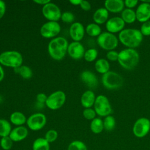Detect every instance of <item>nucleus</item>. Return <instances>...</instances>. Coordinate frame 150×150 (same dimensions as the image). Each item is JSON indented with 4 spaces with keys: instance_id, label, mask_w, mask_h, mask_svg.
I'll list each match as a JSON object with an SVG mask.
<instances>
[{
    "instance_id": "37998d69",
    "label": "nucleus",
    "mask_w": 150,
    "mask_h": 150,
    "mask_svg": "<svg viewBox=\"0 0 150 150\" xmlns=\"http://www.w3.org/2000/svg\"><path fill=\"white\" fill-rule=\"evenodd\" d=\"M33 2L36 3V4H40V5H43L50 2V0H34Z\"/></svg>"
},
{
    "instance_id": "a878e982",
    "label": "nucleus",
    "mask_w": 150,
    "mask_h": 150,
    "mask_svg": "<svg viewBox=\"0 0 150 150\" xmlns=\"http://www.w3.org/2000/svg\"><path fill=\"white\" fill-rule=\"evenodd\" d=\"M103 121L100 118H95L90 123V129L94 134L101 133L104 129Z\"/></svg>"
},
{
    "instance_id": "5701e85b",
    "label": "nucleus",
    "mask_w": 150,
    "mask_h": 150,
    "mask_svg": "<svg viewBox=\"0 0 150 150\" xmlns=\"http://www.w3.org/2000/svg\"><path fill=\"white\" fill-rule=\"evenodd\" d=\"M10 121L12 124L16 126H22L26 122V118L25 115L19 111H15L11 114L10 116Z\"/></svg>"
},
{
    "instance_id": "c9c22d12",
    "label": "nucleus",
    "mask_w": 150,
    "mask_h": 150,
    "mask_svg": "<svg viewBox=\"0 0 150 150\" xmlns=\"http://www.w3.org/2000/svg\"><path fill=\"white\" fill-rule=\"evenodd\" d=\"M139 30L143 36H150V21L142 23Z\"/></svg>"
},
{
    "instance_id": "39448f33",
    "label": "nucleus",
    "mask_w": 150,
    "mask_h": 150,
    "mask_svg": "<svg viewBox=\"0 0 150 150\" xmlns=\"http://www.w3.org/2000/svg\"><path fill=\"white\" fill-rule=\"evenodd\" d=\"M101 82L103 86L108 90H116L123 85L124 80L122 76L118 73L109 71L103 74Z\"/></svg>"
},
{
    "instance_id": "7ed1b4c3",
    "label": "nucleus",
    "mask_w": 150,
    "mask_h": 150,
    "mask_svg": "<svg viewBox=\"0 0 150 150\" xmlns=\"http://www.w3.org/2000/svg\"><path fill=\"white\" fill-rule=\"evenodd\" d=\"M68 46V42L64 38H54L48 45L49 54L53 59L60 60L65 56Z\"/></svg>"
},
{
    "instance_id": "7c9ffc66",
    "label": "nucleus",
    "mask_w": 150,
    "mask_h": 150,
    "mask_svg": "<svg viewBox=\"0 0 150 150\" xmlns=\"http://www.w3.org/2000/svg\"><path fill=\"white\" fill-rule=\"evenodd\" d=\"M67 150H87V147L83 141L75 140L69 144Z\"/></svg>"
},
{
    "instance_id": "f03ea898",
    "label": "nucleus",
    "mask_w": 150,
    "mask_h": 150,
    "mask_svg": "<svg viewBox=\"0 0 150 150\" xmlns=\"http://www.w3.org/2000/svg\"><path fill=\"white\" fill-rule=\"evenodd\" d=\"M139 54L135 49L126 48L118 52V62L124 69L131 70L138 64Z\"/></svg>"
},
{
    "instance_id": "2f4dec72",
    "label": "nucleus",
    "mask_w": 150,
    "mask_h": 150,
    "mask_svg": "<svg viewBox=\"0 0 150 150\" xmlns=\"http://www.w3.org/2000/svg\"><path fill=\"white\" fill-rule=\"evenodd\" d=\"M98 56V52L94 48H91L85 52L84 58L88 62H93L96 59Z\"/></svg>"
},
{
    "instance_id": "393cba45",
    "label": "nucleus",
    "mask_w": 150,
    "mask_h": 150,
    "mask_svg": "<svg viewBox=\"0 0 150 150\" xmlns=\"http://www.w3.org/2000/svg\"><path fill=\"white\" fill-rule=\"evenodd\" d=\"M32 150H50V144L44 138H38L33 142Z\"/></svg>"
},
{
    "instance_id": "f8f14e48",
    "label": "nucleus",
    "mask_w": 150,
    "mask_h": 150,
    "mask_svg": "<svg viewBox=\"0 0 150 150\" xmlns=\"http://www.w3.org/2000/svg\"><path fill=\"white\" fill-rule=\"evenodd\" d=\"M60 26L54 21H49L42 25L40 33L45 38H50L56 36L60 32Z\"/></svg>"
},
{
    "instance_id": "a18cd8bd",
    "label": "nucleus",
    "mask_w": 150,
    "mask_h": 150,
    "mask_svg": "<svg viewBox=\"0 0 150 150\" xmlns=\"http://www.w3.org/2000/svg\"><path fill=\"white\" fill-rule=\"evenodd\" d=\"M81 1V0H70V2L74 5H80Z\"/></svg>"
},
{
    "instance_id": "473e14b6",
    "label": "nucleus",
    "mask_w": 150,
    "mask_h": 150,
    "mask_svg": "<svg viewBox=\"0 0 150 150\" xmlns=\"http://www.w3.org/2000/svg\"><path fill=\"white\" fill-rule=\"evenodd\" d=\"M13 142L9 136L2 137L0 140V146L4 150H10L12 148Z\"/></svg>"
},
{
    "instance_id": "1a4fd4ad",
    "label": "nucleus",
    "mask_w": 150,
    "mask_h": 150,
    "mask_svg": "<svg viewBox=\"0 0 150 150\" xmlns=\"http://www.w3.org/2000/svg\"><path fill=\"white\" fill-rule=\"evenodd\" d=\"M66 95L62 91H56L47 97L46 101V106L53 110L60 108L64 103Z\"/></svg>"
},
{
    "instance_id": "79ce46f5",
    "label": "nucleus",
    "mask_w": 150,
    "mask_h": 150,
    "mask_svg": "<svg viewBox=\"0 0 150 150\" xmlns=\"http://www.w3.org/2000/svg\"><path fill=\"white\" fill-rule=\"evenodd\" d=\"M5 11H6L5 3L4 1L0 0V19L4 16L5 13Z\"/></svg>"
},
{
    "instance_id": "f704fd0d",
    "label": "nucleus",
    "mask_w": 150,
    "mask_h": 150,
    "mask_svg": "<svg viewBox=\"0 0 150 150\" xmlns=\"http://www.w3.org/2000/svg\"><path fill=\"white\" fill-rule=\"evenodd\" d=\"M83 115L84 117L88 120H93L94 119L96 116V112L94 109L91 108H85L83 112Z\"/></svg>"
},
{
    "instance_id": "6e6552de",
    "label": "nucleus",
    "mask_w": 150,
    "mask_h": 150,
    "mask_svg": "<svg viewBox=\"0 0 150 150\" xmlns=\"http://www.w3.org/2000/svg\"><path fill=\"white\" fill-rule=\"evenodd\" d=\"M150 131V120L146 117L137 119L134 124L132 132L137 138L145 137Z\"/></svg>"
},
{
    "instance_id": "e433bc0d",
    "label": "nucleus",
    "mask_w": 150,
    "mask_h": 150,
    "mask_svg": "<svg viewBox=\"0 0 150 150\" xmlns=\"http://www.w3.org/2000/svg\"><path fill=\"white\" fill-rule=\"evenodd\" d=\"M61 19L66 23H71L74 20V16L70 12H65L62 13Z\"/></svg>"
},
{
    "instance_id": "c756f323",
    "label": "nucleus",
    "mask_w": 150,
    "mask_h": 150,
    "mask_svg": "<svg viewBox=\"0 0 150 150\" xmlns=\"http://www.w3.org/2000/svg\"><path fill=\"white\" fill-rule=\"evenodd\" d=\"M16 73H19L23 79H29L32 76L31 69L27 66H21L15 69Z\"/></svg>"
},
{
    "instance_id": "20e7f679",
    "label": "nucleus",
    "mask_w": 150,
    "mask_h": 150,
    "mask_svg": "<svg viewBox=\"0 0 150 150\" xmlns=\"http://www.w3.org/2000/svg\"><path fill=\"white\" fill-rule=\"evenodd\" d=\"M22 54L15 50L5 51L0 54V63L3 66L14 69L19 67L22 64Z\"/></svg>"
},
{
    "instance_id": "f3484780",
    "label": "nucleus",
    "mask_w": 150,
    "mask_h": 150,
    "mask_svg": "<svg viewBox=\"0 0 150 150\" xmlns=\"http://www.w3.org/2000/svg\"><path fill=\"white\" fill-rule=\"evenodd\" d=\"M28 135V130L24 126H18L12 129L9 137L13 142L24 140Z\"/></svg>"
},
{
    "instance_id": "dca6fc26",
    "label": "nucleus",
    "mask_w": 150,
    "mask_h": 150,
    "mask_svg": "<svg viewBox=\"0 0 150 150\" xmlns=\"http://www.w3.org/2000/svg\"><path fill=\"white\" fill-rule=\"evenodd\" d=\"M69 33L74 42L80 41L84 35V28L80 22H74L71 24L69 29Z\"/></svg>"
},
{
    "instance_id": "58836bf2",
    "label": "nucleus",
    "mask_w": 150,
    "mask_h": 150,
    "mask_svg": "<svg viewBox=\"0 0 150 150\" xmlns=\"http://www.w3.org/2000/svg\"><path fill=\"white\" fill-rule=\"evenodd\" d=\"M124 2V6H126V8L132 9L138 5V1L137 0H125Z\"/></svg>"
},
{
    "instance_id": "4be33fe9",
    "label": "nucleus",
    "mask_w": 150,
    "mask_h": 150,
    "mask_svg": "<svg viewBox=\"0 0 150 150\" xmlns=\"http://www.w3.org/2000/svg\"><path fill=\"white\" fill-rule=\"evenodd\" d=\"M121 18L124 21L125 23H132L137 20L135 11L132 9H124V10L121 12Z\"/></svg>"
},
{
    "instance_id": "cd10ccee",
    "label": "nucleus",
    "mask_w": 150,
    "mask_h": 150,
    "mask_svg": "<svg viewBox=\"0 0 150 150\" xmlns=\"http://www.w3.org/2000/svg\"><path fill=\"white\" fill-rule=\"evenodd\" d=\"M86 31L89 36L92 37H98L101 33L100 26L95 23L88 24L86 28Z\"/></svg>"
},
{
    "instance_id": "412c9836",
    "label": "nucleus",
    "mask_w": 150,
    "mask_h": 150,
    "mask_svg": "<svg viewBox=\"0 0 150 150\" xmlns=\"http://www.w3.org/2000/svg\"><path fill=\"white\" fill-rule=\"evenodd\" d=\"M96 98L94 93L93 91L87 90L81 96V104L86 108H91L94 104Z\"/></svg>"
},
{
    "instance_id": "0eeeda50",
    "label": "nucleus",
    "mask_w": 150,
    "mask_h": 150,
    "mask_svg": "<svg viewBox=\"0 0 150 150\" xmlns=\"http://www.w3.org/2000/svg\"><path fill=\"white\" fill-rule=\"evenodd\" d=\"M94 110L96 114L100 117H107L112 112V108L108 98L104 95H99L96 98Z\"/></svg>"
},
{
    "instance_id": "b1692460",
    "label": "nucleus",
    "mask_w": 150,
    "mask_h": 150,
    "mask_svg": "<svg viewBox=\"0 0 150 150\" xmlns=\"http://www.w3.org/2000/svg\"><path fill=\"white\" fill-rule=\"evenodd\" d=\"M95 69L98 73L104 74L109 71L110 63L105 59H98L95 63Z\"/></svg>"
},
{
    "instance_id": "a211bd4d",
    "label": "nucleus",
    "mask_w": 150,
    "mask_h": 150,
    "mask_svg": "<svg viewBox=\"0 0 150 150\" xmlns=\"http://www.w3.org/2000/svg\"><path fill=\"white\" fill-rule=\"evenodd\" d=\"M124 2L122 0H106L104 8L111 13H119L124 10Z\"/></svg>"
},
{
    "instance_id": "ddd939ff",
    "label": "nucleus",
    "mask_w": 150,
    "mask_h": 150,
    "mask_svg": "<svg viewBox=\"0 0 150 150\" xmlns=\"http://www.w3.org/2000/svg\"><path fill=\"white\" fill-rule=\"evenodd\" d=\"M136 19L141 23L149 21L150 19V1H143L137 8L135 11Z\"/></svg>"
},
{
    "instance_id": "bb28decb",
    "label": "nucleus",
    "mask_w": 150,
    "mask_h": 150,
    "mask_svg": "<svg viewBox=\"0 0 150 150\" xmlns=\"http://www.w3.org/2000/svg\"><path fill=\"white\" fill-rule=\"evenodd\" d=\"M11 131L10 122L5 119H0V137L2 138L9 136Z\"/></svg>"
},
{
    "instance_id": "4c0bfd02",
    "label": "nucleus",
    "mask_w": 150,
    "mask_h": 150,
    "mask_svg": "<svg viewBox=\"0 0 150 150\" xmlns=\"http://www.w3.org/2000/svg\"><path fill=\"white\" fill-rule=\"evenodd\" d=\"M106 57L109 61H111V62L118 61V52H117L114 50L108 51L106 54Z\"/></svg>"
},
{
    "instance_id": "72a5a7b5",
    "label": "nucleus",
    "mask_w": 150,
    "mask_h": 150,
    "mask_svg": "<svg viewBox=\"0 0 150 150\" xmlns=\"http://www.w3.org/2000/svg\"><path fill=\"white\" fill-rule=\"evenodd\" d=\"M58 137V133L54 129H49L48 130L45 135L44 138L50 144L54 142Z\"/></svg>"
},
{
    "instance_id": "9b49d317",
    "label": "nucleus",
    "mask_w": 150,
    "mask_h": 150,
    "mask_svg": "<svg viewBox=\"0 0 150 150\" xmlns=\"http://www.w3.org/2000/svg\"><path fill=\"white\" fill-rule=\"evenodd\" d=\"M42 13L49 21L57 22L62 16V13L59 8L56 4L52 2H49L43 5Z\"/></svg>"
},
{
    "instance_id": "ea45409f",
    "label": "nucleus",
    "mask_w": 150,
    "mask_h": 150,
    "mask_svg": "<svg viewBox=\"0 0 150 150\" xmlns=\"http://www.w3.org/2000/svg\"><path fill=\"white\" fill-rule=\"evenodd\" d=\"M80 6L81 7V8L85 11H88L91 9V4H90L89 2L87 1H83L81 0V3L80 4Z\"/></svg>"
},
{
    "instance_id": "c03bdc74",
    "label": "nucleus",
    "mask_w": 150,
    "mask_h": 150,
    "mask_svg": "<svg viewBox=\"0 0 150 150\" xmlns=\"http://www.w3.org/2000/svg\"><path fill=\"white\" fill-rule=\"evenodd\" d=\"M4 77V71L2 67V66L0 65V81H1Z\"/></svg>"
},
{
    "instance_id": "f257e3e1",
    "label": "nucleus",
    "mask_w": 150,
    "mask_h": 150,
    "mask_svg": "<svg viewBox=\"0 0 150 150\" xmlns=\"http://www.w3.org/2000/svg\"><path fill=\"white\" fill-rule=\"evenodd\" d=\"M118 39L127 48L135 49L141 45L143 40V35L139 29L127 28L124 29L119 33Z\"/></svg>"
},
{
    "instance_id": "423d86ee",
    "label": "nucleus",
    "mask_w": 150,
    "mask_h": 150,
    "mask_svg": "<svg viewBox=\"0 0 150 150\" xmlns=\"http://www.w3.org/2000/svg\"><path fill=\"white\" fill-rule=\"evenodd\" d=\"M118 39L114 35L108 32L101 33L97 39L98 46L107 51L115 49L118 45Z\"/></svg>"
},
{
    "instance_id": "a19ab883",
    "label": "nucleus",
    "mask_w": 150,
    "mask_h": 150,
    "mask_svg": "<svg viewBox=\"0 0 150 150\" xmlns=\"http://www.w3.org/2000/svg\"><path fill=\"white\" fill-rule=\"evenodd\" d=\"M47 98V97H46V96L43 93H39L36 96V100L39 103H42V104L46 103Z\"/></svg>"
},
{
    "instance_id": "9d476101",
    "label": "nucleus",
    "mask_w": 150,
    "mask_h": 150,
    "mask_svg": "<svg viewBox=\"0 0 150 150\" xmlns=\"http://www.w3.org/2000/svg\"><path fill=\"white\" fill-rule=\"evenodd\" d=\"M26 124L30 129L35 131H39L46 125V117L42 113H35L31 115L27 119Z\"/></svg>"
},
{
    "instance_id": "4468645a",
    "label": "nucleus",
    "mask_w": 150,
    "mask_h": 150,
    "mask_svg": "<svg viewBox=\"0 0 150 150\" xmlns=\"http://www.w3.org/2000/svg\"><path fill=\"white\" fill-rule=\"evenodd\" d=\"M125 24L121 17L114 16L108 19L105 23V28L108 32L114 34L122 31L124 28Z\"/></svg>"
},
{
    "instance_id": "aec40b11",
    "label": "nucleus",
    "mask_w": 150,
    "mask_h": 150,
    "mask_svg": "<svg viewBox=\"0 0 150 150\" xmlns=\"http://www.w3.org/2000/svg\"><path fill=\"white\" fill-rule=\"evenodd\" d=\"M108 16L109 12L105 8H100L94 12L93 18L95 23L99 25L106 23Z\"/></svg>"
},
{
    "instance_id": "6ab92c4d",
    "label": "nucleus",
    "mask_w": 150,
    "mask_h": 150,
    "mask_svg": "<svg viewBox=\"0 0 150 150\" xmlns=\"http://www.w3.org/2000/svg\"><path fill=\"white\" fill-rule=\"evenodd\" d=\"M81 79L89 87L95 88L98 85V80L96 76L90 71L86 70L82 72Z\"/></svg>"
},
{
    "instance_id": "c85d7f7f",
    "label": "nucleus",
    "mask_w": 150,
    "mask_h": 150,
    "mask_svg": "<svg viewBox=\"0 0 150 150\" xmlns=\"http://www.w3.org/2000/svg\"><path fill=\"white\" fill-rule=\"evenodd\" d=\"M104 128L107 131H112L115 127V120L112 115L105 117L103 120Z\"/></svg>"
},
{
    "instance_id": "2eb2a0df",
    "label": "nucleus",
    "mask_w": 150,
    "mask_h": 150,
    "mask_svg": "<svg viewBox=\"0 0 150 150\" xmlns=\"http://www.w3.org/2000/svg\"><path fill=\"white\" fill-rule=\"evenodd\" d=\"M69 56L74 59H80L84 57L85 50L83 46L79 42H71L67 48Z\"/></svg>"
}]
</instances>
